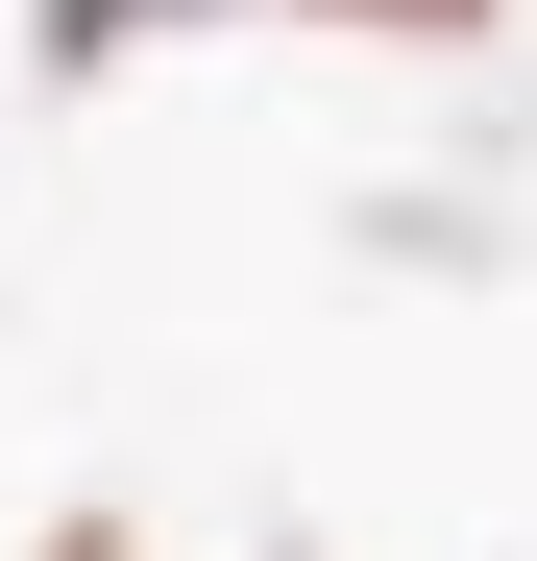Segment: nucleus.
Returning a JSON list of instances; mask_svg holds the SVG:
<instances>
[{
  "mask_svg": "<svg viewBox=\"0 0 537 561\" xmlns=\"http://www.w3.org/2000/svg\"><path fill=\"white\" fill-rule=\"evenodd\" d=\"M171 25H220V0H25V73H123V49H171Z\"/></svg>",
  "mask_w": 537,
  "mask_h": 561,
  "instance_id": "1",
  "label": "nucleus"
},
{
  "mask_svg": "<svg viewBox=\"0 0 537 561\" xmlns=\"http://www.w3.org/2000/svg\"><path fill=\"white\" fill-rule=\"evenodd\" d=\"M244 25H342V49H489L513 0H244Z\"/></svg>",
  "mask_w": 537,
  "mask_h": 561,
  "instance_id": "2",
  "label": "nucleus"
},
{
  "mask_svg": "<svg viewBox=\"0 0 537 561\" xmlns=\"http://www.w3.org/2000/svg\"><path fill=\"white\" fill-rule=\"evenodd\" d=\"M25 561H147V513H123V489H73V513H49Z\"/></svg>",
  "mask_w": 537,
  "mask_h": 561,
  "instance_id": "3",
  "label": "nucleus"
},
{
  "mask_svg": "<svg viewBox=\"0 0 537 561\" xmlns=\"http://www.w3.org/2000/svg\"><path fill=\"white\" fill-rule=\"evenodd\" d=\"M244 561H318V537H244Z\"/></svg>",
  "mask_w": 537,
  "mask_h": 561,
  "instance_id": "4",
  "label": "nucleus"
}]
</instances>
